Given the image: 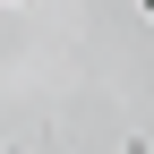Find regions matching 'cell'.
I'll return each mask as SVG.
<instances>
[{"label": "cell", "instance_id": "obj_1", "mask_svg": "<svg viewBox=\"0 0 154 154\" xmlns=\"http://www.w3.org/2000/svg\"><path fill=\"white\" fill-rule=\"evenodd\" d=\"M146 9H154V0H146Z\"/></svg>", "mask_w": 154, "mask_h": 154}]
</instances>
